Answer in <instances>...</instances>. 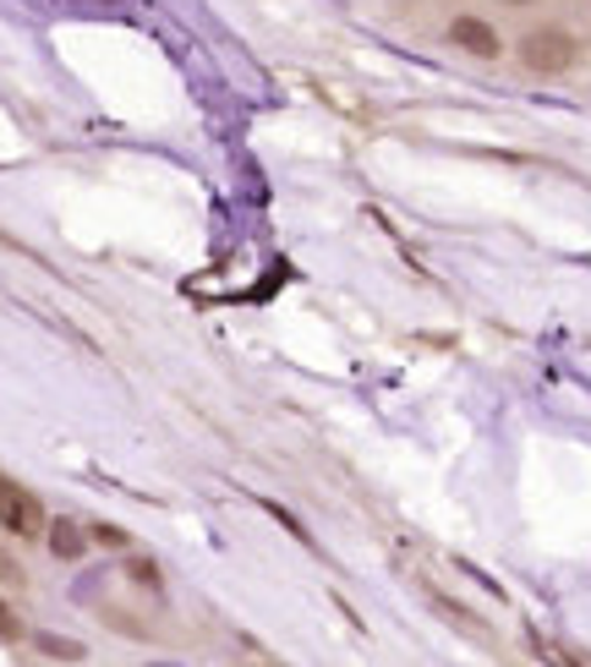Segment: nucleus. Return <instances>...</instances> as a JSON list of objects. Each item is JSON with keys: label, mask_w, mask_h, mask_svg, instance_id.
Returning a JSON list of instances; mask_svg holds the SVG:
<instances>
[{"label": "nucleus", "mask_w": 591, "mask_h": 667, "mask_svg": "<svg viewBox=\"0 0 591 667\" xmlns=\"http://www.w3.org/2000/svg\"><path fill=\"white\" fill-rule=\"evenodd\" d=\"M515 56H521V67L536 71V77H564V71L581 61V39H575L570 28H559V22H542V28L521 33Z\"/></svg>", "instance_id": "f257e3e1"}, {"label": "nucleus", "mask_w": 591, "mask_h": 667, "mask_svg": "<svg viewBox=\"0 0 591 667\" xmlns=\"http://www.w3.org/2000/svg\"><path fill=\"white\" fill-rule=\"evenodd\" d=\"M0 526H6L11 536H22V541H33V536L50 526V515H45V504H39L22 481L0 476Z\"/></svg>", "instance_id": "f03ea898"}, {"label": "nucleus", "mask_w": 591, "mask_h": 667, "mask_svg": "<svg viewBox=\"0 0 591 667\" xmlns=\"http://www.w3.org/2000/svg\"><path fill=\"white\" fill-rule=\"evenodd\" d=\"M444 39L455 44L460 56H471V61H499L504 56V33L487 17H471V11H460L455 22L444 28Z\"/></svg>", "instance_id": "7ed1b4c3"}, {"label": "nucleus", "mask_w": 591, "mask_h": 667, "mask_svg": "<svg viewBox=\"0 0 591 667\" xmlns=\"http://www.w3.org/2000/svg\"><path fill=\"white\" fill-rule=\"evenodd\" d=\"M45 536H50V552H56L61 564H77V558L88 552V531H82L77 520H66V515H61V520H50Z\"/></svg>", "instance_id": "20e7f679"}, {"label": "nucleus", "mask_w": 591, "mask_h": 667, "mask_svg": "<svg viewBox=\"0 0 591 667\" xmlns=\"http://www.w3.org/2000/svg\"><path fill=\"white\" fill-rule=\"evenodd\" d=\"M33 646H39L50 663H82V657H88V646H82V640H66V635H33Z\"/></svg>", "instance_id": "39448f33"}, {"label": "nucleus", "mask_w": 591, "mask_h": 667, "mask_svg": "<svg viewBox=\"0 0 591 667\" xmlns=\"http://www.w3.org/2000/svg\"><path fill=\"white\" fill-rule=\"evenodd\" d=\"M0 640H22V618L0 601Z\"/></svg>", "instance_id": "423d86ee"}, {"label": "nucleus", "mask_w": 591, "mask_h": 667, "mask_svg": "<svg viewBox=\"0 0 591 667\" xmlns=\"http://www.w3.org/2000/svg\"><path fill=\"white\" fill-rule=\"evenodd\" d=\"M93 541H105V547H127V531H116V526H93Z\"/></svg>", "instance_id": "0eeeda50"}, {"label": "nucleus", "mask_w": 591, "mask_h": 667, "mask_svg": "<svg viewBox=\"0 0 591 667\" xmlns=\"http://www.w3.org/2000/svg\"><path fill=\"white\" fill-rule=\"evenodd\" d=\"M0 580H6V586H22V569H17L6 552H0Z\"/></svg>", "instance_id": "6e6552de"}, {"label": "nucleus", "mask_w": 591, "mask_h": 667, "mask_svg": "<svg viewBox=\"0 0 591 667\" xmlns=\"http://www.w3.org/2000/svg\"><path fill=\"white\" fill-rule=\"evenodd\" d=\"M504 6H536V0H504Z\"/></svg>", "instance_id": "1a4fd4ad"}]
</instances>
